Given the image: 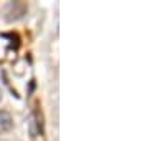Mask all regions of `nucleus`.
Returning <instances> with one entry per match:
<instances>
[{
	"label": "nucleus",
	"instance_id": "obj_1",
	"mask_svg": "<svg viewBox=\"0 0 149 141\" xmlns=\"http://www.w3.org/2000/svg\"><path fill=\"white\" fill-rule=\"evenodd\" d=\"M28 126H30L32 136H38L42 133V116H40L37 111L30 114V118H28Z\"/></svg>",
	"mask_w": 149,
	"mask_h": 141
},
{
	"label": "nucleus",
	"instance_id": "obj_2",
	"mask_svg": "<svg viewBox=\"0 0 149 141\" xmlns=\"http://www.w3.org/2000/svg\"><path fill=\"white\" fill-rule=\"evenodd\" d=\"M13 126V119H12L10 113H7L3 110H0V133L8 131Z\"/></svg>",
	"mask_w": 149,
	"mask_h": 141
}]
</instances>
